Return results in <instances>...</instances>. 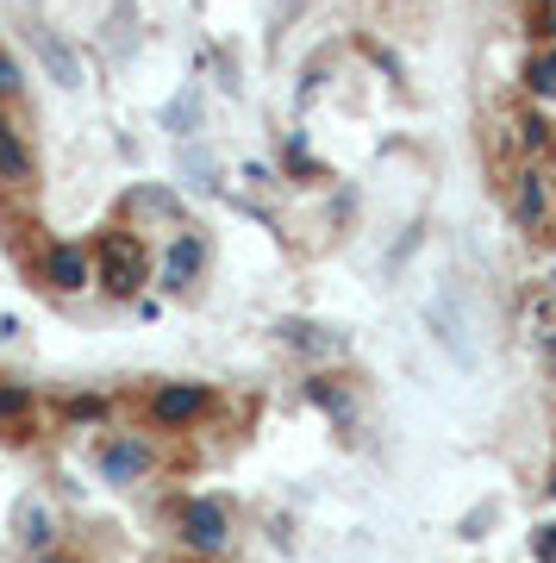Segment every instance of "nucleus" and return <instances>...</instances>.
Returning <instances> with one entry per match:
<instances>
[{
  "instance_id": "nucleus-3",
  "label": "nucleus",
  "mask_w": 556,
  "mask_h": 563,
  "mask_svg": "<svg viewBox=\"0 0 556 563\" xmlns=\"http://www.w3.org/2000/svg\"><path fill=\"white\" fill-rule=\"evenodd\" d=\"M181 539L194 544V551H225V539H232V514H225V501L200 495V501L181 507Z\"/></svg>"
},
{
  "instance_id": "nucleus-7",
  "label": "nucleus",
  "mask_w": 556,
  "mask_h": 563,
  "mask_svg": "<svg viewBox=\"0 0 556 563\" xmlns=\"http://www.w3.org/2000/svg\"><path fill=\"white\" fill-rule=\"evenodd\" d=\"M551 181H544V169H519L513 176V220L525 225V232H544L551 225Z\"/></svg>"
},
{
  "instance_id": "nucleus-23",
  "label": "nucleus",
  "mask_w": 556,
  "mask_h": 563,
  "mask_svg": "<svg viewBox=\"0 0 556 563\" xmlns=\"http://www.w3.org/2000/svg\"><path fill=\"white\" fill-rule=\"evenodd\" d=\"M551 488H556V483H551Z\"/></svg>"
},
{
  "instance_id": "nucleus-6",
  "label": "nucleus",
  "mask_w": 556,
  "mask_h": 563,
  "mask_svg": "<svg viewBox=\"0 0 556 563\" xmlns=\"http://www.w3.org/2000/svg\"><path fill=\"white\" fill-rule=\"evenodd\" d=\"M38 181V157H32V144L13 120H0V188H32Z\"/></svg>"
},
{
  "instance_id": "nucleus-17",
  "label": "nucleus",
  "mask_w": 556,
  "mask_h": 563,
  "mask_svg": "<svg viewBox=\"0 0 556 563\" xmlns=\"http://www.w3.org/2000/svg\"><path fill=\"white\" fill-rule=\"evenodd\" d=\"M532 558L537 563H556V526H537V532H532Z\"/></svg>"
},
{
  "instance_id": "nucleus-18",
  "label": "nucleus",
  "mask_w": 556,
  "mask_h": 563,
  "mask_svg": "<svg viewBox=\"0 0 556 563\" xmlns=\"http://www.w3.org/2000/svg\"><path fill=\"white\" fill-rule=\"evenodd\" d=\"M20 95V69H13V57L0 51V101H13Z\"/></svg>"
},
{
  "instance_id": "nucleus-12",
  "label": "nucleus",
  "mask_w": 556,
  "mask_h": 563,
  "mask_svg": "<svg viewBox=\"0 0 556 563\" xmlns=\"http://www.w3.org/2000/svg\"><path fill=\"white\" fill-rule=\"evenodd\" d=\"M25 420H32V388L0 376V432H13V426H25Z\"/></svg>"
},
{
  "instance_id": "nucleus-9",
  "label": "nucleus",
  "mask_w": 556,
  "mask_h": 563,
  "mask_svg": "<svg viewBox=\"0 0 556 563\" xmlns=\"http://www.w3.org/2000/svg\"><path fill=\"white\" fill-rule=\"evenodd\" d=\"M281 339L300 344V351H319V357H338L344 344H351V339H338L332 325H313V320H288V325H281Z\"/></svg>"
},
{
  "instance_id": "nucleus-2",
  "label": "nucleus",
  "mask_w": 556,
  "mask_h": 563,
  "mask_svg": "<svg viewBox=\"0 0 556 563\" xmlns=\"http://www.w3.org/2000/svg\"><path fill=\"white\" fill-rule=\"evenodd\" d=\"M207 407H213V395H207L200 383H163L157 395H151V426L181 432V426H194Z\"/></svg>"
},
{
  "instance_id": "nucleus-10",
  "label": "nucleus",
  "mask_w": 556,
  "mask_h": 563,
  "mask_svg": "<svg viewBox=\"0 0 556 563\" xmlns=\"http://www.w3.org/2000/svg\"><path fill=\"white\" fill-rule=\"evenodd\" d=\"M519 151H525L532 163H544L556 151V125L544 120V113H519Z\"/></svg>"
},
{
  "instance_id": "nucleus-11",
  "label": "nucleus",
  "mask_w": 556,
  "mask_h": 563,
  "mask_svg": "<svg viewBox=\"0 0 556 563\" xmlns=\"http://www.w3.org/2000/svg\"><path fill=\"white\" fill-rule=\"evenodd\" d=\"M38 38V57L51 63V76L63 81V88H81V69H76V57H69V44L57 38V32H32Z\"/></svg>"
},
{
  "instance_id": "nucleus-15",
  "label": "nucleus",
  "mask_w": 556,
  "mask_h": 563,
  "mask_svg": "<svg viewBox=\"0 0 556 563\" xmlns=\"http://www.w3.org/2000/svg\"><path fill=\"white\" fill-rule=\"evenodd\" d=\"M20 520H25V551H38V544H51V514H38V501L25 507ZM38 558H44V551H38Z\"/></svg>"
},
{
  "instance_id": "nucleus-4",
  "label": "nucleus",
  "mask_w": 556,
  "mask_h": 563,
  "mask_svg": "<svg viewBox=\"0 0 556 563\" xmlns=\"http://www.w3.org/2000/svg\"><path fill=\"white\" fill-rule=\"evenodd\" d=\"M38 276L57 288V295H76V288H88V276H94V257L81 251V244H51L38 257Z\"/></svg>"
},
{
  "instance_id": "nucleus-5",
  "label": "nucleus",
  "mask_w": 556,
  "mask_h": 563,
  "mask_svg": "<svg viewBox=\"0 0 556 563\" xmlns=\"http://www.w3.org/2000/svg\"><path fill=\"white\" fill-rule=\"evenodd\" d=\"M94 463H100V476H107V483H144V470H151V444L144 439H107L94 451Z\"/></svg>"
},
{
  "instance_id": "nucleus-19",
  "label": "nucleus",
  "mask_w": 556,
  "mask_h": 563,
  "mask_svg": "<svg viewBox=\"0 0 556 563\" xmlns=\"http://www.w3.org/2000/svg\"><path fill=\"white\" fill-rule=\"evenodd\" d=\"M532 20H537V32H556V0H537Z\"/></svg>"
},
{
  "instance_id": "nucleus-21",
  "label": "nucleus",
  "mask_w": 556,
  "mask_h": 563,
  "mask_svg": "<svg viewBox=\"0 0 556 563\" xmlns=\"http://www.w3.org/2000/svg\"><path fill=\"white\" fill-rule=\"evenodd\" d=\"M544 351H551V369H556V325L544 332Z\"/></svg>"
},
{
  "instance_id": "nucleus-22",
  "label": "nucleus",
  "mask_w": 556,
  "mask_h": 563,
  "mask_svg": "<svg viewBox=\"0 0 556 563\" xmlns=\"http://www.w3.org/2000/svg\"><path fill=\"white\" fill-rule=\"evenodd\" d=\"M38 563H76V558H38Z\"/></svg>"
},
{
  "instance_id": "nucleus-14",
  "label": "nucleus",
  "mask_w": 556,
  "mask_h": 563,
  "mask_svg": "<svg viewBox=\"0 0 556 563\" xmlns=\"http://www.w3.org/2000/svg\"><path fill=\"white\" fill-rule=\"evenodd\" d=\"M307 395H313V401L325 407V413H332V420H351V395H338V388L325 383V376H319V383L307 388Z\"/></svg>"
},
{
  "instance_id": "nucleus-8",
  "label": "nucleus",
  "mask_w": 556,
  "mask_h": 563,
  "mask_svg": "<svg viewBox=\"0 0 556 563\" xmlns=\"http://www.w3.org/2000/svg\"><path fill=\"white\" fill-rule=\"evenodd\" d=\"M200 263H207V251H200L194 232H176V244H169V257H163V288L169 295H188L200 276Z\"/></svg>"
},
{
  "instance_id": "nucleus-13",
  "label": "nucleus",
  "mask_w": 556,
  "mask_h": 563,
  "mask_svg": "<svg viewBox=\"0 0 556 563\" xmlns=\"http://www.w3.org/2000/svg\"><path fill=\"white\" fill-rule=\"evenodd\" d=\"M525 88H532L537 101H551L556 95V51H537V57L525 63Z\"/></svg>"
},
{
  "instance_id": "nucleus-16",
  "label": "nucleus",
  "mask_w": 556,
  "mask_h": 563,
  "mask_svg": "<svg viewBox=\"0 0 556 563\" xmlns=\"http://www.w3.org/2000/svg\"><path fill=\"white\" fill-rule=\"evenodd\" d=\"M132 207L138 213H157V220H176V201L169 195H132Z\"/></svg>"
},
{
  "instance_id": "nucleus-20",
  "label": "nucleus",
  "mask_w": 556,
  "mask_h": 563,
  "mask_svg": "<svg viewBox=\"0 0 556 563\" xmlns=\"http://www.w3.org/2000/svg\"><path fill=\"white\" fill-rule=\"evenodd\" d=\"M69 413H76V420H100V413H107V401H69Z\"/></svg>"
},
{
  "instance_id": "nucleus-1",
  "label": "nucleus",
  "mask_w": 556,
  "mask_h": 563,
  "mask_svg": "<svg viewBox=\"0 0 556 563\" xmlns=\"http://www.w3.org/2000/svg\"><path fill=\"white\" fill-rule=\"evenodd\" d=\"M94 276L100 288L113 295V301H132L144 288V276H151V251H144L138 232H125V225H107L94 239Z\"/></svg>"
}]
</instances>
